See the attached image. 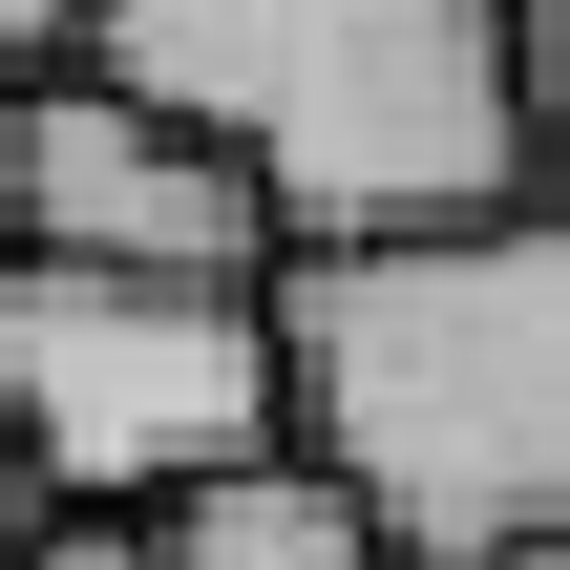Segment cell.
<instances>
[{"label":"cell","mask_w":570,"mask_h":570,"mask_svg":"<svg viewBox=\"0 0 570 570\" xmlns=\"http://www.w3.org/2000/svg\"><path fill=\"white\" fill-rule=\"evenodd\" d=\"M275 317H296V444L360 465L402 570H508L529 529H570V190L296 254Z\"/></svg>","instance_id":"1"},{"label":"cell","mask_w":570,"mask_h":570,"mask_svg":"<svg viewBox=\"0 0 570 570\" xmlns=\"http://www.w3.org/2000/svg\"><path fill=\"white\" fill-rule=\"evenodd\" d=\"M85 63H127L148 106H190L296 254L360 233H465L529 212V85H508V0H106Z\"/></svg>","instance_id":"2"},{"label":"cell","mask_w":570,"mask_h":570,"mask_svg":"<svg viewBox=\"0 0 570 570\" xmlns=\"http://www.w3.org/2000/svg\"><path fill=\"white\" fill-rule=\"evenodd\" d=\"M0 423H21L42 508H190L212 465L296 444V317H275V275L21 254L0 275Z\"/></svg>","instance_id":"3"},{"label":"cell","mask_w":570,"mask_h":570,"mask_svg":"<svg viewBox=\"0 0 570 570\" xmlns=\"http://www.w3.org/2000/svg\"><path fill=\"white\" fill-rule=\"evenodd\" d=\"M0 190H21V254H106V275H296L275 190H254L190 106H148L127 63L21 85V106H0Z\"/></svg>","instance_id":"4"},{"label":"cell","mask_w":570,"mask_h":570,"mask_svg":"<svg viewBox=\"0 0 570 570\" xmlns=\"http://www.w3.org/2000/svg\"><path fill=\"white\" fill-rule=\"evenodd\" d=\"M169 570H402V529L360 508L338 444H254V465H212L169 508Z\"/></svg>","instance_id":"5"},{"label":"cell","mask_w":570,"mask_h":570,"mask_svg":"<svg viewBox=\"0 0 570 570\" xmlns=\"http://www.w3.org/2000/svg\"><path fill=\"white\" fill-rule=\"evenodd\" d=\"M21 570H169V508H42Z\"/></svg>","instance_id":"6"},{"label":"cell","mask_w":570,"mask_h":570,"mask_svg":"<svg viewBox=\"0 0 570 570\" xmlns=\"http://www.w3.org/2000/svg\"><path fill=\"white\" fill-rule=\"evenodd\" d=\"M508 85H529V148L570 190V0H508Z\"/></svg>","instance_id":"7"},{"label":"cell","mask_w":570,"mask_h":570,"mask_svg":"<svg viewBox=\"0 0 570 570\" xmlns=\"http://www.w3.org/2000/svg\"><path fill=\"white\" fill-rule=\"evenodd\" d=\"M85 21H106V0H0V106H21V85H63V63H85Z\"/></svg>","instance_id":"8"},{"label":"cell","mask_w":570,"mask_h":570,"mask_svg":"<svg viewBox=\"0 0 570 570\" xmlns=\"http://www.w3.org/2000/svg\"><path fill=\"white\" fill-rule=\"evenodd\" d=\"M21 529H42V465H21V423H0V570H21Z\"/></svg>","instance_id":"9"},{"label":"cell","mask_w":570,"mask_h":570,"mask_svg":"<svg viewBox=\"0 0 570 570\" xmlns=\"http://www.w3.org/2000/svg\"><path fill=\"white\" fill-rule=\"evenodd\" d=\"M508 570H570V529H529V550H508Z\"/></svg>","instance_id":"10"},{"label":"cell","mask_w":570,"mask_h":570,"mask_svg":"<svg viewBox=\"0 0 570 570\" xmlns=\"http://www.w3.org/2000/svg\"><path fill=\"white\" fill-rule=\"evenodd\" d=\"M0 275H21V190H0Z\"/></svg>","instance_id":"11"}]
</instances>
